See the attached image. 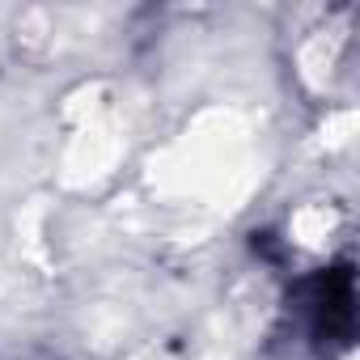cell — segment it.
I'll return each mask as SVG.
<instances>
[{
  "mask_svg": "<svg viewBox=\"0 0 360 360\" xmlns=\"http://www.w3.org/2000/svg\"><path fill=\"white\" fill-rule=\"evenodd\" d=\"M284 314L301 330V343L314 356L322 360L347 356L356 343V267L343 259L301 276L288 288Z\"/></svg>",
  "mask_w": 360,
  "mask_h": 360,
  "instance_id": "6da1fadb",
  "label": "cell"
}]
</instances>
